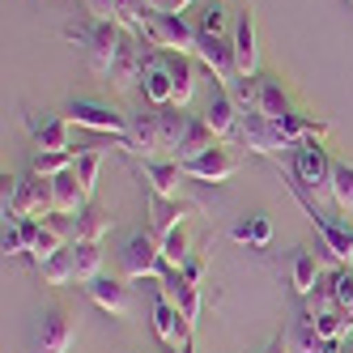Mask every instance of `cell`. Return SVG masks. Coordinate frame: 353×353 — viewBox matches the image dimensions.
<instances>
[{
  "instance_id": "52a82bcc",
  "label": "cell",
  "mask_w": 353,
  "mask_h": 353,
  "mask_svg": "<svg viewBox=\"0 0 353 353\" xmlns=\"http://www.w3.org/2000/svg\"><path fill=\"white\" fill-rule=\"evenodd\" d=\"M196 60L213 72L217 85H234V81H239L234 43H225V39H217V34H200V43H196Z\"/></svg>"
},
{
  "instance_id": "277c9868",
  "label": "cell",
  "mask_w": 353,
  "mask_h": 353,
  "mask_svg": "<svg viewBox=\"0 0 353 353\" xmlns=\"http://www.w3.org/2000/svg\"><path fill=\"white\" fill-rule=\"evenodd\" d=\"M128 43V34H123L119 21H90L85 30V52H90V68L103 72V77H111V64L119 60V47Z\"/></svg>"
},
{
  "instance_id": "ba28073f",
  "label": "cell",
  "mask_w": 353,
  "mask_h": 353,
  "mask_svg": "<svg viewBox=\"0 0 353 353\" xmlns=\"http://www.w3.org/2000/svg\"><path fill=\"white\" fill-rule=\"evenodd\" d=\"M234 141L251 154H276V149H285L281 137H276V123L264 119L260 111H239V128H234Z\"/></svg>"
},
{
  "instance_id": "7c38bea8",
  "label": "cell",
  "mask_w": 353,
  "mask_h": 353,
  "mask_svg": "<svg viewBox=\"0 0 353 353\" xmlns=\"http://www.w3.org/2000/svg\"><path fill=\"white\" fill-rule=\"evenodd\" d=\"M154 332H158L162 345H170V349H179L183 341H192V327L183 323V311L174 307L162 290H158V298H154Z\"/></svg>"
},
{
  "instance_id": "484cf974",
  "label": "cell",
  "mask_w": 353,
  "mask_h": 353,
  "mask_svg": "<svg viewBox=\"0 0 353 353\" xmlns=\"http://www.w3.org/2000/svg\"><path fill=\"white\" fill-rule=\"evenodd\" d=\"M188 213H196V209L183 205V200H158V196H154V205H149V217H154V234L166 239L174 225H183Z\"/></svg>"
},
{
  "instance_id": "30bf717a",
  "label": "cell",
  "mask_w": 353,
  "mask_h": 353,
  "mask_svg": "<svg viewBox=\"0 0 353 353\" xmlns=\"http://www.w3.org/2000/svg\"><path fill=\"white\" fill-rule=\"evenodd\" d=\"M123 149L137 158H162V128H158V107H149L141 115L128 119V141H123Z\"/></svg>"
},
{
  "instance_id": "8fae6325",
  "label": "cell",
  "mask_w": 353,
  "mask_h": 353,
  "mask_svg": "<svg viewBox=\"0 0 353 353\" xmlns=\"http://www.w3.org/2000/svg\"><path fill=\"white\" fill-rule=\"evenodd\" d=\"M141 90H145V103H149V107H174V72H170V52H166V56H154V60L145 64Z\"/></svg>"
},
{
  "instance_id": "9c48e42d",
  "label": "cell",
  "mask_w": 353,
  "mask_h": 353,
  "mask_svg": "<svg viewBox=\"0 0 353 353\" xmlns=\"http://www.w3.org/2000/svg\"><path fill=\"white\" fill-rule=\"evenodd\" d=\"M230 43H234L239 77H256V72H260V39H256V13H251V9H243V13L234 17Z\"/></svg>"
},
{
  "instance_id": "2e32d148",
  "label": "cell",
  "mask_w": 353,
  "mask_h": 353,
  "mask_svg": "<svg viewBox=\"0 0 353 353\" xmlns=\"http://www.w3.org/2000/svg\"><path fill=\"white\" fill-rule=\"evenodd\" d=\"M145 47L128 34V43L119 47V60L111 64V85L115 90H132V85H141V77H145Z\"/></svg>"
},
{
  "instance_id": "7402d4cb",
  "label": "cell",
  "mask_w": 353,
  "mask_h": 353,
  "mask_svg": "<svg viewBox=\"0 0 353 353\" xmlns=\"http://www.w3.org/2000/svg\"><path fill=\"white\" fill-rule=\"evenodd\" d=\"M162 294H166L174 307L183 311V323H188V327H196V319H200V285L183 281V272H170L166 281H162Z\"/></svg>"
},
{
  "instance_id": "4fadbf2b",
  "label": "cell",
  "mask_w": 353,
  "mask_h": 353,
  "mask_svg": "<svg viewBox=\"0 0 353 353\" xmlns=\"http://www.w3.org/2000/svg\"><path fill=\"white\" fill-rule=\"evenodd\" d=\"M183 179H188L183 162H174V158H149L145 162V183H149V192H154L158 200H179V183Z\"/></svg>"
},
{
  "instance_id": "7a4b0ae2",
  "label": "cell",
  "mask_w": 353,
  "mask_h": 353,
  "mask_svg": "<svg viewBox=\"0 0 353 353\" xmlns=\"http://www.w3.org/2000/svg\"><path fill=\"white\" fill-rule=\"evenodd\" d=\"M332 170H336V162L327 158V149L319 141L294 145V179H298V188H307L315 196H332Z\"/></svg>"
},
{
  "instance_id": "8d00e7d4",
  "label": "cell",
  "mask_w": 353,
  "mask_h": 353,
  "mask_svg": "<svg viewBox=\"0 0 353 353\" xmlns=\"http://www.w3.org/2000/svg\"><path fill=\"white\" fill-rule=\"evenodd\" d=\"M332 298H336V307L353 319V272H336V281H332Z\"/></svg>"
},
{
  "instance_id": "ffe728a7",
  "label": "cell",
  "mask_w": 353,
  "mask_h": 353,
  "mask_svg": "<svg viewBox=\"0 0 353 353\" xmlns=\"http://www.w3.org/2000/svg\"><path fill=\"white\" fill-rule=\"evenodd\" d=\"M68 345H72V323L64 319V311H43L34 353H68Z\"/></svg>"
},
{
  "instance_id": "ac0fdd59",
  "label": "cell",
  "mask_w": 353,
  "mask_h": 353,
  "mask_svg": "<svg viewBox=\"0 0 353 353\" xmlns=\"http://www.w3.org/2000/svg\"><path fill=\"white\" fill-rule=\"evenodd\" d=\"M85 294L94 298V307H103L107 315H115V319H123L132 311V298H128V285L123 281H111V276H94V281L85 285Z\"/></svg>"
},
{
  "instance_id": "3957f363",
  "label": "cell",
  "mask_w": 353,
  "mask_h": 353,
  "mask_svg": "<svg viewBox=\"0 0 353 353\" xmlns=\"http://www.w3.org/2000/svg\"><path fill=\"white\" fill-rule=\"evenodd\" d=\"M119 264H123V276L128 281H141V276H158L166 268L162 260V239L154 230H137L119 251Z\"/></svg>"
},
{
  "instance_id": "4dcf8cb0",
  "label": "cell",
  "mask_w": 353,
  "mask_h": 353,
  "mask_svg": "<svg viewBox=\"0 0 353 353\" xmlns=\"http://www.w3.org/2000/svg\"><path fill=\"white\" fill-rule=\"evenodd\" d=\"M315 281H319V260L311 256V251H298V256H294V290L302 298H311Z\"/></svg>"
},
{
  "instance_id": "60d3db41",
  "label": "cell",
  "mask_w": 353,
  "mask_h": 353,
  "mask_svg": "<svg viewBox=\"0 0 353 353\" xmlns=\"http://www.w3.org/2000/svg\"><path fill=\"white\" fill-rule=\"evenodd\" d=\"M188 5H192V0H166V9H162V13H183Z\"/></svg>"
},
{
  "instance_id": "e0dca14e",
  "label": "cell",
  "mask_w": 353,
  "mask_h": 353,
  "mask_svg": "<svg viewBox=\"0 0 353 353\" xmlns=\"http://www.w3.org/2000/svg\"><path fill=\"white\" fill-rule=\"evenodd\" d=\"M30 132H34L39 154H77V149L68 145V115H43V119H30Z\"/></svg>"
},
{
  "instance_id": "ab89813d",
  "label": "cell",
  "mask_w": 353,
  "mask_h": 353,
  "mask_svg": "<svg viewBox=\"0 0 353 353\" xmlns=\"http://www.w3.org/2000/svg\"><path fill=\"white\" fill-rule=\"evenodd\" d=\"M200 276H205V256H192V260L183 264V281L200 285Z\"/></svg>"
},
{
  "instance_id": "d590c367",
  "label": "cell",
  "mask_w": 353,
  "mask_h": 353,
  "mask_svg": "<svg viewBox=\"0 0 353 353\" xmlns=\"http://www.w3.org/2000/svg\"><path fill=\"white\" fill-rule=\"evenodd\" d=\"M200 34H225V9H221V0H209L205 13H200Z\"/></svg>"
},
{
  "instance_id": "cb8c5ba5",
  "label": "cell",
  "mask_w": 353,
  "mask_h": 353,
  "mask_svg": "<svg viewBox=\"0 0 353 353\" xmlns=\"http://www.w3.org/2000/svg\"><path fill=\"white\" fill-rule=\"evenodd\" d=\"M336 345H327L319 332H315V319L311 315H298L290 323V332H285V353H332Z\"/></svg>"
},
{
  "instance_id": "7bdbcfd3",
  "label": "cell",
  "mask_w": 353,
  "mask_h": 353,
  "mask_svg": "<svg viewBox=\"0 0 353 353\" xmlns=\"http://www.w3.org/2000/svg\"><path fill=\"white\" fill-rule=\"evenodd\" d=\"M174 353H196V349H192V341H183L179 349H174Z\"/></svg>"
},
{
  "instance_id": "b9f144b4",
  "label": "cell",
  "mask_w": 353,
  "mask_h": 353,
  "mask_svg": "<svg viewBox=\"0 0 353 353\" xmlns=\"http://www.w3.org/2000/svg\"><path fill=\"white\" fill-rule=\"evenodd\" d=\"M264 353H285V341H276V345H268Z\"/></svg>"
},
{
  "instance_id": "d4e9b609",
  "label": "cell",
  "mask_w": 353,
  "mask_h": 353,
  "mask_svg": "<svg viewBox=\"0 0 353 353\" xmlns=\"http://www.w3.org/2000/svg\"><path fill=\"white\" fill-rule=\"evenodd\" d=\"M217 145V132L205 123V115H188V128H183V141H179V154H174V162H188L196 154H205V149Z\"/></svg>"
},
{
  "instance_id": "44dd1931",
  "label": "cell",
  "mask_w": 353,
  "mask_h": 353,
  "mask_svg": "<svg viewBox=\"0 0 353 353\" xmlns=\"http://www.w3.org/2000/svg\"><path fill=\"white\" fill-rule=\"evenodd\" d=\"M52 196H56V217H77L90 200L81 192V179H77V170H64L52 179Z\"/></svg>"
},
{
  "instance_id": "f35d334b",
  "label": "cell",
  "mask_w": 353,
  "mask_h": 353,
  "mask_svg": "<svg viewBox=\"0 0 353 353\" xmlns=\"http://www.w3.org/2000/svg\"><path fill=\"white\" fill-rule=\"evenodd\" d=\"M85 9H90V17H94V21H115L119 0H85Z\"/></svg>"
},
{
  "instance_id": "603a6c76",
  "label": "cell",
  "mask_w": 353,
  "mask_h": 353,
  "mask_svg": "<svg viewBox=\"0 0 353 353\" xmlns=\"http://www.w3.org/2000/svg\"><path fill=\"white\" fill-rule=\"evenodd\" d=\"M111 225H115V217L90 200V205L72 217V243H103V234L111 230Z\"/></svg>"
},
{
  "instance_id": "836d02e7",
  "label": "cell",
  "mask_w": 353,
  "mask_h": 353,
  "mask_svg": "<svg viewBox=\"0 0 353 353\" xmlns=\"http://www.w3.org/2000/svg\"><path fill=\"white\" fill-rule=\"evenodd\" d=\"M98 166H103V154L98 149H81L77 154V179H81V192H85V200H94V188H98Z\"/></svg>"
},
{
  "instance_id": "9a60e30c",
  "label": "cell",
  "mask_w": 353,
  "mask_h": 353,
  "mask_svg": "<svg viewBox=\"0 0 353 353\" xmlns=\"http://www.w3.org/2000/svg\"><path fill=\"white\" fill-rule=\"evenodd\" d=\"M307 205V213H311V221H315V230L323 234V243H327V251H332V260H341V264H353V225H336L332 217H323L311 200H302Z\"/></svg>"
},
{
  "instance_id": "5b68a950",
  "label": "cell",
  "mask_w": 353,
  "mask_h": 353,
  "mask_svg": "<svg viewBox=\"0 0 353 353\" xmlns=\"http://www.w3.org/2000/svg\"><path fill=\"white\" fill-rule=\"evenodd\" d=\"M239 154H230L225 145H213V149H205V154H196V158H188L183 162V174L188 179H200V183H225V179H234L239 174Z\"/></svg>"
},
{
  "instance_id": "6da1fadb",
  "label": "cell",
  "mask_w": 353,
  "mask_h": 353,
  "mask_svg": "<svg viewBox=\"0 0 353 353\" xmlns=\"http://www.w3.org/2000/svg\"><path fill=\"white\" fill-rule=\"evenodd\" d=\"M145 43L162 47V52H179V56H196V43H200V26L183 13H149L145 21Z\"/></svg>"
},
{
  "instance_id": "ee69618b",
  "label": "cell",
  "mask_w": 353,
  "mask_h": 353,
  "mask_svg": "<svg viewBox=\"0 0 353 353\" xmlns=\"http://www.w3.org/2000/svg\"><path fill=\"white\" fill-rule=\"evenodd\" d=\"M345 353H353V332H349V336H345Z\"/></svg>"
},
{
  "instance_id": "d6a6232c",
  "label": "cell",
  "mask_w": 353,
  "mask_h": 353,
  "mask_svg": "<svg viewBox=\"0 0 353 353\" xmlns=\"http://www.w3.org/2000/svg\"><path fill=\"white\" fill-rule=\"evenodd\" d=\"M332 205L353 217V166L349 162H336L332 170Z\"/></svg>"
},
{
  "instance_id": "1f68e13d",
  "label": "cell",
  "mask_w": 353,
  "mask_h": 353,
  "mask_svg": "<svg viewBox=\"0 0 353 353\" xmlns=\"http://www.w3.org/2000/svg\"><path fill=\"white\" fill-rule=\"evenodd\" d=\"M230 239H234V243H251V247H268L272 221H268V217H247V221H239L234 230H230Z\"/></svg>"
},
{
  "instance_id": "83f0119b",
  "label": "cell",
  "mask_w": 353,
  "mask_h": 353,
  "mask_svg": "<svg viewBox=\"0 0 353 353\" xmlns=\"http://www.w3.org/2000/svg\"><path fill=\"white\" fill-rule=\"evenodd\" d=\"M170 72H174V107H188L192 94H196V68L188 56L170 52Z\"/></svg>"
},
{
  "instance_id": "d6986e66",
  "label": "cell",
  "mask_w": 353,
  "mask_h": 353,
  "mask_svg": "<svg viewBox=\"0 0 353 353\" xmlns=\"http://www.w3.org/2000/svg\"><path fill=\"white\" fill-rule=\"evenodd\" d=\"M323 132H327V123L315 119V115H307V111H290V115L276 119V137H281L285 149H294V145H302V141H315V137H323Z\"/></svg>"
},
{
  "instance_id": "f1b7e54d",
  "label": "cell",
  "mask_w": 353,
  "mask_h": 353,
  "mask_svg": "<svg viewBox=\"0 0 353 353\" xmlns=\"http://www.w3.org/2000/svg\"><path fill=\"white\" fill-rule=\"evenodd\" d=\"M162 260H166L170 272H183V264L192 260V239H188L183 225H174V230L162 239Z\"/></svg>"
},
{
  "instance_id": "4316f807",
  "label": "cell",
  "mask_w": 353,
  "mask_h": 353,
  "mask_svg": "<svg viewBox=\"0 0 353 353\" xmlns=\"http://www.w3.org/2000/svg\"><path fill=\"white\" fill-rule=\"evenodd\" d=\"M72 268H77L81 285H90L94 276H103V247L98 243H72Z\"/></svg>"
},
{
  "instance_id": "5bb4252c",
  "label": "cell",
  "mask_w": 353,
  "mask_h": 353,
  "mask_svg": "<svg viewBox=\"0 0 353 353\" xmlns=\"http://www.w3.org/2000/svg\"><path fill=\"white\" fill-rule=\"evenodd\" d=\"M205 123H209V128L217 132V141L234 137V128H239V103H234L230 85H213V94H209V107H205Z\"/></svg>"
},
{
  "instance_id": "8992f818",
  "label": "cell",
  "mask_w": 353,
  "mask_h": 353,
  "mask_svg": "<svg viewBox=\"0 0 353 353\" xmlns=\"http://www.w3.org/2000/svg\"><path fill=\"white\" fill-rule=\"evenodd\" d=\"M68 123H77V128H90V132H103V137H115L119 145L128 141V119L123 115H115L111 107H103V103H72L68 107Z\"/></svg>"
},
{
  "instance_id": "f546056e",
  "label": "cell",
  "mask_w": 353,
  "mask_h": 353,
  "mask_svg": "<svg viewBox=\"0 0 353 353\" xmlns=\"http://www.w3.org/2000/svg\"><path fill=\"white\" fill-rule=\"evenodd\" d=\"M39 268H43V281H47V285H68V281H77V268H72V247L56 251V256L43 260Z\"/></svg>"
},
{
  "instance_id": "e575fe53",
  "label": "cell",
  "mask_w": 353,
  "mask_h": 353,
  "mask_svg": "<svg viewBox=\"0 0 353 353\" xmlns=\"http://www.w3.org/2000/svg\"><path fill=\"white\" fill-rule=\"evenodd\" d=\"M72 166H77V154H34V162H30V170L43 174V179H56V174H64Z\"/></svg>"
},
{
  "instance_id": "74e56055",
  "label": "cell",
  "mask_w": 353,
  "mask_h": 353,
  "mask_svg": "<svg viewBox=\"0 0 353 353\" xmlns=\"http://www.w3.org/2000/svg\"><path fill=\"white\" fill-rule=\"evenodd\" d=\"M0 251L5 256H21L26 243H21V221H5V234H0Z\"/></svg>"
}]
</instances>
